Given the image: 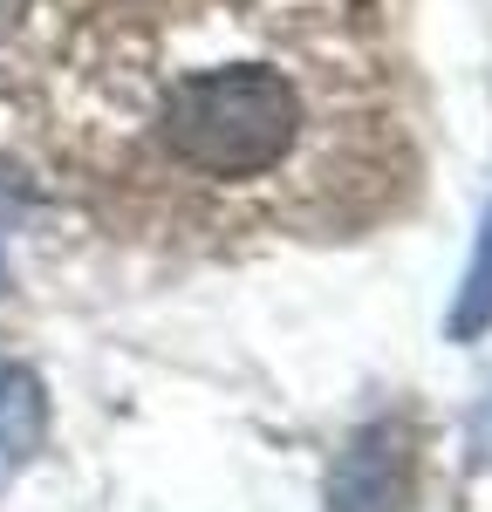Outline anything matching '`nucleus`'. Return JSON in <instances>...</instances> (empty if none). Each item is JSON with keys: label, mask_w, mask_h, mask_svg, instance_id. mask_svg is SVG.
<instances>
[{"label": "nucleus", "mask_w": 492, "mask_h": 512, "mask_svg": "<svg viewBox=\"0 0 492 512\" xmlns=\"http://www.w3.org/2000/svg\"><path fill=\"white\" fill-rule=\"evenodd\" d=\"M308 130V103L294 76L267 62H226V69H192L164 89L158 103V144L164 158L192 178H267L294 158Z\"/></svg>", "instance_id": "nucleus-1"}, {"label": "nucleus", "mask_w": 492, "mask_h": 512, "mask_svg": "<svg viewBox=\"0 0 492 512\" xmlns=\"http://www.w3.org/2000/svg\"><path fill=\"white\" fill-rule=\"evenodd\" d=\"M410 478H417V451H410L404 417H376L335 451L328 472V512H404Z\"/></svg>", "instance_id": "nucleus-2"}, {"label": "nucleus", "mask_w": 492, "mask_h": 512, "mask_svg": "<svg viewBox=\"0 0 492 512\" xmlns=\"http://www.w3.org/2000/svg\"><path fill=\"white\" fill-rule=\"evenodd\" d=\"M41 437H48V390L28 362H0V499L7 485L35 465Z\"/></svg>", "instance_id": "nucleus-3"}, {"label": "nucleus", "mask_w": 492, "mask_h": 512, "mask_svg": "<svg viewBox=\"0 0 492 512\" xmlns=\"http://www.w3.org/2000/svg\"><path fill=\"white\" fill-rule=\"evenodd\" d=\"M492 328V205L479 219V239H472V260H465V280H458V301L445 315L451 342H479Z\"/></svg>", "instance_id": "nucleus-4"}, {"label": "nucleus", "mask_w": 492, "mask_h": 512, "mask_svg": "<svg viewBox=\"0 0 492 512\" xmlns=\"http://www.w3.org/2000/svg\"><path fill=\"white\" fill-rule=\"evenodd\" d=\"M0 287H7V267H0Z\"/></svg>", "instance_id": "nucleus-5"}]
</instances>
